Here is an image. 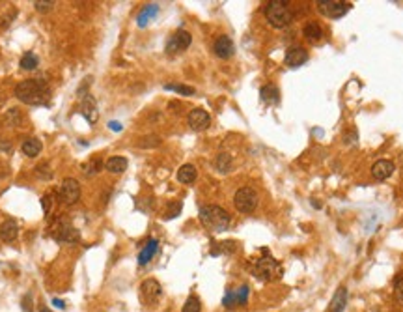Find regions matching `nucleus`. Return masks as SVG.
<instances>
[{"label": "nucleus", "mask_w": 403, "mask_h": 312, "mask_svg": "<svg viewBox=\"0 0 403 312\" xmlns=\"http://www.w3.org/2000/svg\"><path fill=\"white\" fill-rule=\"evenodd\" d=\"M53 305H55L56 309H66V303H64L62 299H56V297L53 299Z\"/></svg>", "instance_id": "41"}, {"label": "nucleus", "mask_w": 403, "mask_h": 312, "mask_svg": "<svg viewBox=\"0 0 403 312\" xmlns=\"http://www.w3.org/2000/svg\"><path fill=\"white\" fill-rule=\"evenodd\" d=\"M60 196L66 204H75L80 198V185L73 178H66L60 185Z\"/></svg>", "instance_id": "10"}, {"label": "nucleus", "mask_w": 403, "mask_h": 312, "mask_svg": "<svg viewBox=\"0 0 403 312\" xmlns=\"http://www.w3.org/2000/svg\"><path fill=\"white\" fill-rule=\"evenodd\" d=\"M109 127L112 129V131H122V129H124L120 122H109Z\"/></svg>", "instance_id": "40"}, {"label": "nucleus", "mask_w": 403, "mask_h": 312, "mask_svg": "<svg viewBox=\"0 0 403 312\" xmlns=\"http://www.w3.org/2000/svg\"><path fill=\"white\" fill-rule=\"evenodd\" d=\"M302 36L308 39V41H312V43H316V41H319V39L323 38V30H321V26H319L318 23L310 21V23L304 24V28H302Z\"/></svg>", "instance_id": "20"}, {"label": "nucleus", "mask_w": 403, "mask_h": 312, "mask_svg": "<svg viewBox=\"0 0 403 312\" xmlns=\"http://www.w3.org/2000/svg\"><path fill=\"white\" fill-rule=\"evenodd\" d=\"M260 95H262V99H264L265 103H271V105H276L280 99V92L274 84H265L264 88L260 90Z\"/></svg>", "instance_id": "23"}, {"label": "nucleus", "mask_w": 403, "mask_h": 312, "mask_svg": "<svg viewBox=\"0 0 403 312\" xmlns=\"http://www.w3.org/2000/svg\"><path fill=\"white\" fill-rule=\"evenodd\" d=\"M23 309H24V312H32V309H30V296H26L23 299Z\"/></svg>", "instance_id": "39"}, {"label": "nucleus", "mask_w": 403, "mask_h": 312, "mask_svg": "<svg viewBox=\"0 0 403 312\" xmlns=\"http://www.w3.org/2000/svg\"><path fill=\"white\" fill-rule=\"evenodd\" d=\"M101 168H103V161L101 159H92V161L82 164V172H84L86 176H95Z\"/></svg>", "instance_id": "26"}, {"label": "nucleus", "mask_w": 403, "mask_h": 312, "mask_svg": "<svg viewBox=\"0 0 403 312\" xmlns=\"http://www.w3.org/2000/svg\"><path fill=\"white\" fill-rule=\"evenodd\" d=\"M164 90L176 92V94H181V95H193L194 94L193 86H185V84H166L164 86Z\"/></svg>", "instance_id": "28"}, {"label": "nucleus", "mask_w": 403, "mask_h": 312, "mask_svg": "<svg viewBox=\"0 0 403 312\" xmlns=\"http://www.w3.org/2000/svg\"><path fill=\"white\" fill-rule=\"evenodd\" d=\"M213 51H215V55L218 56V58H230V56H233V53H235V45H233L232 38H228V36H218L217 39H215V43H213Z\"/></svg>", "instance_id": "12"}, {"label": "nucleus", "mask_w": 403, "mask_h": 312, "mask_svg": "<svg viewBox=\"0 0 403 312\" xmlns=\"http://www.w3.org/2000/svg\"><path fill=\"white\" fill-rule=\"evenodd\" d=\"M161 144V139L159 137H155V135H151V137H144L142 139V142H138L140 148H155V146H159Z\"/></svg>", "instance_id": "31"}, {"label": "nucleus", "mask_w": 403, "mask_h": 312, "mask_svg": "<svg viewBox=\"0 0 403 312\" xmlns=\"http://www.w3.org/2000/svg\"><path fill=\"white\" fill-rule=\"evenodd\" d=\"M181 202H172L170 204V208H168V211L164 213V219H174V217H178L179 213H181Z\"/></svg>", "instance_id": "32"}, {"label": "nucleus", "mask_w": 403, "mask_h": 312, "mask_svg": "<svg viewBox=\"0 0 403 312\" xmlns=\"http://www.w3.org/2000/svg\"><path fill=\"white\" fill-rule=\"evenodd\" d=\"M157 13H159V6H157V4H147V6H144L142 11L138 13V19H136V21H138V26L144 28V26H146V24L149 23Z\"/></svg>", "instance_id": "21"}, {"label": "nucleus", "mask_w": 403, "mask_h": 312, "mask_svg": "<svg viewBox=\"0 0 403 312\" xmlns=\"http://www.w3.org/2000/svg\"><path fill=\"white\" fill-rule=\"evenodd\" d=\"M193 43V36L187 30H178L166 43V53L168 55H176V53H183L185 49L191 47Z\"/></svg>", "instance_id": "9"}, {"label": "nucleus", "mask_w": 403, "mask_h": 312, "mask_svg": "<svg viewBox=\"0 0 403 312\" xmlns=\"http://www.w3.org/2000/svg\"><path fill=\"white\" fill-rule=\"evenodd\" d=\"M196 176H198V172H196V166H194V164H183L178 170V181L187 183V185L193 183V181L196 180Z\"/></svg>", "instance_id": "22"}, {"label": "nucleus", "mask_w": 403, "mask_h": 312, "mask_svg": "<svg viewBox=\"0 0 403 312\" xmlns=\"http://www.w3.org/2000/svg\"><path fill=\"white\" fill-rule=\"evenodd\" d=\"M157 249H159V241L157 239H149V241L146 243V247L140 250L138 254V264L140 265H146L149 264V260L155 256Z\"/></svg>", "instance_id": "18"}, {"label": "nucleus", "mask_w": 403, "mask_h": 312, "mask_svg": "<svg viewBox=\"0 0 403 312\" xmlns=\"http://www.w3.org/2000/svg\"><path fill=\"white\" fill-rule=\"evenodd\" d=\"M258 193L252 187H241L233 196V206L241 213H252L258 208Z\"/></svg>", "instance_id": "5"}, {"label": "nucleus", "mask_w": 403, "mask_h": 312, "mask_svg": "<svg viewBox=\"0 0 403 312\" xmlns=\"http://www.w3.org/2000/svg\"><path fill=\"white\" fill-rule=\"evenodd\" d=\"M200 311H202L200 299H198L196 296H191L185 301V305H183V311H181V312H200Z\"/></svg>", "instance_id": "29"}, {"label": "nucleus", "mask_w": 403, "mask_h": 312, "mask_svg": "<svg viewBox=\"0 0 403 312\" xmlns=\"http://www.w3.org/2000/svg\"><path fill=\"white\" fill-rule=\"evenodd\" d=\"M202 225L211 232H224L230 227V213L220 206H203L200 210Z\"/></svg>", "instance_id": "2"}, {"label": "nucleus", "mask_w": 403, "mask_h": 312, "mask_svg": "<svg viewBox=\"0 0 403 312\" xmlns=\"http://www.w3.org/2000/svg\"><path fill=\"white\" fill-rule=\"evenodd\" d=\"M41 206H43L45 215H49V211H51V195H45L43 198H41Z\"/></svg>", "instance_id": "38"}, {"label": "nucleus", "mask_w": 403, "mask_h": 312, "mask_svg": "<svg viewBox=\"0 0 403 312\" xmlns=\"http://www.w3.org/2000/svg\"><path fill=\"white\" fill-rule=\"evenodd\" d=\"M308 62V51L302 47H291L286 53V66L289 68H301L302 64Z\"/></svg>", "instance_id": "14"}, {"label": "nucleus", "mask_w": 403, "mask_h": 312, "mask_svg": "<svg viewBox=\"0 0 403 312\" xmlns=\"http://www.w3.org/2000/svg\"><path fill=\"white\" fill-rule=\"evenodd\" d=\"M265 17L271 26L274 28H286L287 24L293 21V11L289 9L286 2L282 0H271L265 6Z\"/></svg>", "instance_id": "3"}, {"label": "nucleus", "mask_w": 403, "mask_h": 312, "mask_svg": "<svg viewBox=\"0 0 403 312\" xmlns=\"http://www.w3.org/2000/svg\"><path fill=\"white\" fill-rule=\"evenodd\" d=\"M34 6L38 11H49V9L55 6V2H34Z\"/></svg>", "instance_id": "37"}, {"label": "nucleus", "mask_w": 403, "mask_h": 312, "mask_svg": "<svg viewBox=\"0 0 403 312\" xmlns=\"http://www.w3.org/2000/svg\"><path fill=\"white\" fill-rule=\"evenodd\" d=\"M15 95L19 101L32 105V107H39V105H47L51 101V88L45 80L26 78L15 86Z\"/></svg>", "instance_id": "1"}, {"label": "nucleus", "mask_w": 403, "mask_h": 312, "mask_svg": "<svg viewBox=\"0 0 403 312\" xmlns=\"http://www.w3.org/2000/svg\"><path fill=\"white\" fill-rule=\"evenodd\" d=\"M396 166L392 161H388V159H381V161H377V163H373L372 166V176L375 178L377 181H385L388 180L392 174H394Z\"/></svg>", "instance_id": "13"}, {"label": "nucleus", "mask_w": 403, "mask_h": 312, "mask_svg": "<svg viewBox=\"0 0 403 312\" xmlns=\"http://www.w3.org/2000/svg\"><path fill=\"white\" fill-rule=\"evenodd\" d=\"M318 9L325 17H331V19H340V17H343L349 9H351V4H347V2H341V0H319Z\"/></svg>", "instance_id": "6"}, {"label": "nucleus", "mask_w": 403, "mask_h": 312, "mask_svg": "<svg viewBox=\"0 0 403 312\" xmlns=\"http://www.w3.org/2000/svg\"><path fill=\"white\" fill-rule=\"evenodd\" d=\"M105 166L112 174H122V172L127 170V159L125 157H110L109 161L105 163Z\"/></svg>", "instance_id": "24"}, {"label": "nucleus", "mask_w": 403, "mask_h": 312, "mask_svg": "<svg viewBox=\"0 0 403 312\" xmlns=\"http://www.w3.org/2000/svg\"><path fill=\"white\" fill-rule=\"evenodd\" d=\"M394 294H396L398 303L403 305V277H398V281H396L394 284Z\"/></svg>", "instance_id": "34"}, {"label": "nucleus", "mask_w": 403, "mask_h": 312, "mask_svg": "<svg viewBox=\"0 0 403 312\" xmlns=\"http://www.w3.org/2000/svg\"><path fill=\"white\" fill-rule=\"evenodd\" d=\"M222 303H224L226 309H232L233 305L237 303V296H235V292H232V290H230V292H226L224 301H222Z\"/></svg>", "instance_id": "35"}, {"label": "nucleus", "mask_w": 403, "mask_h": 312, "mask_svg": "<svg viewBox=\"0 0 403 312\" xmlns=\"http://www.w3.org/2000/svg\"><path fill=\"white\" fill-rule=\"evenodd\" d=\"M38 64H39V60H38V56L34 55V53H26V55L21 58V68L23 70H36L38 68Z\"/></svg>", "instance_id": "27"}, {"label": "nucleus", "mask_w": 403, "mask_h": 312, "mask_svg": "<svg viewBox=\"0 0 403 312\" xmlns=\"http://www.w3.org/2000/svg\"><path fill=\"white\" fill-rule=\"evenodd\" d=\"M163 296V288L155 279H146L140 284V297L146 305H155Z\"/></svg>", "instance_id": "7"}, {"label": "nucleus", "mask_w": 403, "mask_h": 312, "mask_svg": "<svg viewBox=\"0 0 403 312\" xmlns=\"http://www.w3.org/2000/svg\"><path fill=\"white\" fill-rule=\"evenodd\" d=\"M17 235H19V227H17L15 221L13 219L4 221L2 227H0V239L4 243H11L17 239Z\"/></svg>", "instance_id": "15"}, {"label": "nucleus", "mask_w": 403, "mask_h": 312, "mask_svg": "<svg viewBox=\"0 0 403 312\" xmlns=\"http://www.w3.org/2000/svg\"><path fill=\"white\" fill-rule=\"evenodd\" d=\"M21 150H23L24 156L28 157H38L39 152H41V142L38 141V139H26V141L23 142V146H21Z\"/></svg>", "instance_id": "25"}, {"label": "nucleus", "mask_w": 403, "mask_h": 312, "mask_svg": "<svg viewBox=\"0 0 403 312\" xmlns=\"http://www.w3.org/2000/svg\"><path fill=\"white\" fill-rule=\"evenodd\" d=\"M82 114L86 116V120L88 122H95L97 120V103H95V99H93L92 95L90 94H86L84 95V99H82Z\"/></svg>", "instance_id": "16"}, {"label": "nucleus", "mask_w": 403, "mask_h": 312, "mask_svg": "<svg viewBox=\"0 0 403 312\" xmlns=\"http://www.w3.org/2000/svg\"><path fill=\"white\" fill-rule=\"evenodd\" d=\"M235 296H237V303L247 305V301H248V286H243V288H239L237 292H235Z\"/></svg>", "instance_id": "36"}, {"label": "nucleus", "mask_w": 403, "mask_h": 312, "mask_svg": "<svg viewBox=\"0 0 403 312\" xmlns=\"http://www.w3.org/2000/svg\"><path fill=\"white\" fill-rule=\"evenodd\" d=\"M53 237H55L58 243H77L80 239V234L75 227H71L69 223L66 221H60L55 225V232H53Z\"/></svg>", "instance_id": "8"}, {"label": "nucleus", "mask_w": 403, "mask_h": 312, "mask_svg": "<svg viewBox=\"0 0 403 312\" xmlns=\"http://www.w3.org/2000/svg\"><path fill=\"white\" fill-rule=\"evenodd\" d=\"M189 125H191V129H194V131H203V129H207L211 125L209 112L203 109L191 110V114H189Z\"/></svg>", "instance_id": "11"}, {"label": "nucleus", "mask_w": 403, "mask_h": 312, "mask_svg": "<svg viewBox=\"0 0 403 312\" xmlns=\"http://www.w3.org/2000/svg\"><path fill=\"white\" fill-rule=\"evenodd\" d=\"M213 166H215V170L220 172V174H228V172L233 168V159L230 154H218L217 157H215V161H213Z\"/></svg>", "instance_id": "17"}, {"label": "nucleus", "mask_w": 403, "mask_h": 312, "mask_svg": "<svg viewBox=\"0 0 403 312\" xmlns=\"http://www.w3.org/2000/svg\"><path fill=\"white\" fill-rule=\"evenodd\" d=\"M36 176L41 178V180H51V178H53V170H51L49 164L43 163V164H39V166H36Z\"/></svg>", "instance_id": "30"}, {"label": "nucleus", "mask_w": 403, "mask_h": 312, "mask_svg": "<svg viewBox=\"0 0 403 312\" xmlns=\"http://www.w3.org/2000/svg\"><path fill=\"white\" fill-rule=\"evenodd\" d=\"M345 301H347V288L340 286L336 290V294L333 297V303H331V312H343L345 309Z\"/></svg>", "instance_id": "19"}, {"label": "nucleus", "mask_w": 403, "mask_h": 312, "mask_svg": "<svg viewBox=\"0 0 403 312\" xmlns=\"http://www.w3.org/2000/svg\"><path fill=\"white\" fill-rule=\"evenodd\" d=\"M6 120H8V124L11 125L21 124V112H19V109H9L8 114H6Z\"/></svg>", "instance_id": "33"}, {"label": "nucleus", "mask_w": 403, "mask_h": 312, "mask_svg": "<svg viewBox=\"0 0 403 312\" xmlns=\"http://www.w3.org/2000/svg\"><path fill=\"white\" fill-rule=\"evenodd\" d=\"M39 312H53L51 309H47V307H39Z\"/></svg>", "instance_id": "42"}, {"label": "nucleus", "mask_w": 403, "mask_h": 312, "mask_svg": "<svg viewBox=\"0 0 403 312\" xmlns=\"http://www.w3.org/2000/svg\"><path fill=\"white\" fill-rule=\"evenodd\" d=\"M252 271H254V275L260 281H272V279H278L280 275H282V267H280V264L274 258L265 256L256 260Z\"/></svg>", "instance_id": "4"}]
</instances>
